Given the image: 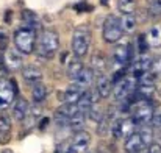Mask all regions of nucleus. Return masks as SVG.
I'll return each instance as SVG.
<instances>
[{
  "instance_id": "f257e3e1",
  "label": "nucleus",
  "mask_w": 161,
  "mask_h": 153,
  "mask_svg": "<svg viewBox=\"0 0 161 153\" xmlns=\"http://www.w3.org/2000/svg\"><path fill=\"white\" fill-rule=\"evenodd\" d=\"M59 50V33L55 28H44L38 36L36 52L41 59H52Z\"/></svg>"
},
{
  "instance_id": "412c9836",
  "label": "nucleus",
  "mask_w": 161,
  "mask_h": 153,
  "mask_svg": "<svg viewBox=\"0 0 161 153\" xmlns=\"http://www.w3.org/2000/svg\"><path fill=\"white\" fill-rule=\"evenodd\" d=\"M47 96H49V91H47V86L42 81L35 85V86H31V99H33L35 103H38V105L44 103Z\"/></svg>"
},
{
  "instance_id": "a211bd4d",
  "label": "nucleus",
  "mask_w": 161,
  "mask_h": 153,
  "mask_svg": "<svg viewBox=\"0 0 161 153\" xmlns=\"http://www.w3.org/2000/svg\"><path fill=\"white\" fill-rule=\"evenodd\" d=\"M11 128H13V123H11V117L6 111H0V142H6L9 141V136H11Z\"/></svg>"
},
{
  "instance_id": "473e14b6",
  "label": "nucleus",
  "mask_w": 161,
  "mask_h": 153,
  "mask_svg": "<svg viewBox=\"0 0 161 153\" xmlns=\"http://www.w3.org/2000/svg\"><path fill=\"white\" fill-rule=\"evenodd\" d=\"M150 125H152V128H153L155 131H161V111H155Z\"/></svg>"
},
{
  "instance_id": "58836bf2",
  "label": "nucleus",
  "mask_w": 161,
  "mask_h": 153,
  "mask_svg": "<svg viewBox=\"0 0 161 153\" xmlns=\"http://www.w3.org/2000/svg\"><path fill=\"white\" fill-rule=\"evenodd\" d=\"M135 153H147V149H142V150H138V152H135Z\"/></svg>"
},
{
  "instance_id": "f8f14e48",
  "label": "nucleus",
  "mask_w": 161,
  "mask_h": 153,
  "mask_svg": "<svg viewBox=\"0 0 161 153\" xmlns=\"http://www.w3.org/2000/svg\"><path fill=\"white\" fill-rule=\"evenodd\" d=\"M20 74H22L24 81L27 85H30V86H35V85L41 83L42 81V77H44L42 75V70L38 66H35V64H25L20 69Z\"/></svg>"
},
{
  "instance_id": "4be33fe9",
  "label": "nucleus",
  "mask_w": 161,
  "mask_h": 153,
  "mask_svg": "<svg viewBox=\"0 0 161 153\" xmlns=\"http://www.w3.org/2000/svg\"><path fill=\"white\" fill-rule=\"evenodd\" d=\"M114 122V116L113 112H105V116L102 117V120L97 123V134L99 136H107L108 133L111 131V125Z\"/></svg>"
},
{
  "instance_id": "72a5a7b5",
  "label": "nucleus",
  "mask_w": 161,
  "mask_h": 153,
  "mask_svg": "<svg viewBox=\"0 0 161 153\" xmlns=\"http://www.w3.org/2000/svg\"><path fill=\"white\" fill-rule=\"evenodd\" d=\"M74 8L77 9V13H86V11H91V9H92V6H91V5H88L86 2H80V3H78V5H75Z\"/></svg>"
},
{
  "instance_id": "393cba45",
  "label": "nucleus",
  "mask_w": 161,
  "mask_h": 153,
  "mask_svg": "<svg viewBox=\"0 0 161 153\" xmlns=\"http://www.w3.org/2000/svg\"><path fill=\"white\" fill-rule=\"evenodd\" d=\"M136 9V0H117V11L125 16V14H135Z\"/></svg>"
},
{
  "instance_id": "bb28decb",
  "label": "nucleus",
  "mask_w": 161,
  "mask_h": 153,
  "mask_svg": "<svg viewBox=\"0 0 161 153\" xmlns=\"http://www.w3.org/2000/svg\"><path fill=\"white\" fill-rule=\"evenodd\" d=\"M91 67L96 70V74H103V69H105V56H102L100 53L94 55V56H92Z\"/></svg>"
},
{
  "instance_id": "c85d7f7f",
  "label": "nucleus",
  "mask_w": 161,
  "mask_h": 153,
  "mask_svg": "<svg viewBox=\"0 0 161 153\" xmlns=\"http://www.w3.org/2000/svg\"><path fill=\"white\" fill-rule=\"evenodd\" d=\"M103 116H105V112L102 111V108H100L99 105L91 106V109L88 111V117H89V119H92V120H94V122H97V123L102 120V117H103Z\"/></svg>"
},
{
  "instance_id": "dca6fc26",
  "label": "nucleus",
  "mask_w": 161,
  "mask_h": 153,
  "mask_svg": "<svg viewBox=\"0 0 161 153\" xmlns=\"http://www.w3.org/2000/svg\"><path fill=\"white\" fill-rule=\"evenodd\" d=\"M83 70H85V64H83L81 58L72 55V56L67 59V63H66V72H67V77L74 81V80L83 72Z\"/></svg>"
},
{
  "instance_id": "4468645a",
  "label": "nucleus",
  "mask_w": 161,
  "mask_h": 153,
  "mask_svg": "<svg viewBox=\"0 0 161 153\" xmlns=\"http://www.w3.org/2000/svg\"><path fill=\"white\" fill-rule=\"evenodd\" d=\"M30 109H31V106L28 105V102L25 100V99H22V97H17L14 103L11 105V114H13V117L16 119V120H19V122H24L28 116H30Z\"/></svg>"
},
{
  "instance_id": "f03ea898",
  "label": "nucleus",
  "mask_w": 161,
  "mask_h": 153,
  "mask_svg": "<svg viewBox=\"0 0 161 153\" xmlns=\"http://www.w3.org/2000/svg\"><path fill=\"white\" fill-rule=\"evenodd\" d=\"M13 44H14V49L20 52L22 55H31L36 50V46H38L36 30L25 27V25L17 27L14 35H13Z\"/></svg>"
},
{
  "instance_id": "20e7f679",
  "label": "nucleus",
  "mask_w": 161,
  "mask_h": 153,
  "mask_svg": "<svg viewBox=\"0 0 161 153\" xmlns=\"http://www.w3.org/2000/svg\"><path fill=\"white\" fill-rule=\"evenodd\" d=\"M125 33L122 30L120 17H117L116 14H108L102 24V39L108 44H116L122 39Z\"/></svg>"
},
{
  "instance_id": "aec40b11",
  "label": "nucleus",
  "mask_w": 161,
  "mask_h": 153,
  "mask_svg": "<svg viewBox=\"0 0 161 153\" xmlns=\"http://www.w3.org/2000/svg\"><path fill=\"white\" fill-rule=\"evenodd\" d=\"M20 19H22V25L30 27V28H33V30H36V31H38V28L41 27V17H39L35 11H30V9L22 11Z\"/></svg>"
},
{
  "instance_id": "f3484780",
  "label": "nucleus",
  "mask_w": 161,
  "mask_h": 153,
  "mask_svg": "<svg viewBox=\"0 0 161 153\" xmlns=\"http://www.w3.org/2000/svg\"><path fill=\"white\" fill-rule=\"evenodd\" d=\"M3 63L6 64V67H8L9 70H19V69L24 67V64H22V53L17 52L16 49L6 50L5 52Z\"/></svg>"
},
{
  "instance_id": "6ab92c4d",
  "label": "nucleus",
  "mask_w": 161,
  "mask_h": 153,
  "mask_svg": "<svg viewBox=\"0 0 161 153\" xmlns=\"http://www.w3.org/2000/svg\"><path fill=\"white\" fill-rule=\"evenodd\" d=\"M142 149H147V147H146V144H144L139 131L133 133L130 138L125 139V150H127V153H135V152H138V150H142Z\"/></svg>"
},
{
  "instance_id": "9b49d317",
  "label": "nucleus",
  "mask_w": 161,
  "mask_h": 153,
  "mask_svg": "<svg viewBox=\"0 0 161 153\" xmlns=\"http://www.w3.org/2000/svg\"><path fill=\"white\" fill-rule=\"evenodd\" d=\"M70 145H72V153H86L91 145V134L85 130L77 131L70 141Z\"/></svg>"
},
{
  "instance_id": "ddd939ff",
  "label": "nucleus",
  "mask_w": 161,
  "mask_h": 153,
  "mask_svg": "<svg viewBox=\"0 0 161 153\" xmlns=\"http://www.w3.org/2000/svg\"><path fill=\"white\" fill-rule=\"evenodd\" d=\"M99 94L100 99H108L113 91H114V83L111 80V77H108L105 74H97V78H96V88H94Z\"/></svg>"
},
{
  "instance_id": "7c9ffc66",
  "label": "nucleus",
  "mask_w": 161,
  "mask_h": 153,
  "mask_svg": "<svg viewBox=\"0 0 161 153\" xmlns=\"http://www.w3.org/2000/svg\"><path fill=\"white\" fill-rule=\"evenodd\" d=\"M147 11L152 16H161V0H147Z\"/></svg>"
},
{
  "instance_id": "2eb2a0df",
  "label": "nucleus",
  "mask_w": 161,
  "mask_h": 153,
  "mask_svg": "<svg viewBox=\"0 0 161 153\" xmlns=\"http://www.w3.org/2000/svg\"><path fill=\"white\" fill-rule=\"evenodd\" d=\"M83 91H80V89H77L74 85H70L67 89H64V91H61L59 94H58V99L61 100V103L64 105V103H67V105H75V103L80 102V99L83 97Z\"/></svg>"
},
{
  "instance_id": "0eeeda50",
  "label": "nucleus",
  "mask_w": 161,
  "mask_h": 153,
  "mask_svg": "<svg viewBox=\"0 0 161 153\" xmlns=\"http://www.w3.org/2000/svg\"><path fill=\"white\" fill-rule=\"evenodd\" d=\"M128 63L131 64V46L128 42H120L113 50V72L127 69Z\"/></svg>"
},
{
  "instance_id": "7ed1b4c3",
  "label": "nucleus",
  "mask_w": 161,
  "mask_h": 153,
  "mask_svg": "<svg viewBox=\"0 0 161 153\" xmlns=\"http://www.w3.org/2000/svg\"><path fill=\"white\" fill-rule=\"evenodd\" d=\"M91 39H92V31L88 24H81L75 27L72 33V39H70L72 53L78 58H85L91 49Z\"/></svg>"
},
{
  "instance_id": "39448f33",
  "label": "nucleus",
  "mask_w": 161,
  "mask_h": 153,
  "mask_svg": "<svg viewBox=\"0 0 161 153\" xmlns=\"http://www.w3.org/2000/svg\"><path fill=\"white\" fill-rule=\"evenodd\" d=\"M153 102H133L131 106V119L136 122L138 127L142 125H150L152 117H153Z\"/></svg>"
},
{
  "instance_id": "6e6552de",
  "label": "nucleus",
  "mask_w": 161,
  "mask_h": 153,
  "mask_svg": "<svg viewBox=\"0 0 161 153\" xmlns=\"http://www.w3.org/2000/svg\"><path fill=\"white\" fill-rule=\"evenodd\" d=\"M17 85L14 80H6L0 78V109L8 108L16 100V92H17Z\"/></svg>"
},
{
  "instance_id": "a878e982",
  "label": "nucleus",
  "mask_w": 161,
  "mask_h": 153,
  "mask_svg": "<svg viewBox=\"0 0 161 153\" xmlns=\"http://www.w3.org/2000/svg\"><path fill=\"white\" fill-rule=\"evenodd\" d=\"M139 134H141L146 147H149L153 142V128H152V125H142L139 128Z\"/></svg>"
},
{
  "instance_id": "423d86ee",
  "label": "nucleus",
  "mask_w": 161,
  "mask_h": 153,
  "mask_svg": "<svg viewBox=\"0 0 161 153\" xmlns=\"http://www.w3.org/2000/svg\"><path fill=\"white\" fill-rule=\"evenodd\" d=\"M136 122L131 117H119L114 119L111 125V134L114 139H122V138H130L133 133H136Z\"/></svg>"
},
{
  "instance_id": "e433bc0d",
  "label": "nucleus",
  "mask_w": 161,
  "mask_h": 153,
  "mask_svg": "<svg viewBox=\"0 0 161 153\" xmlns=\"http://www.w3.org/2000/svg\"><path fill=\"white\" fill-rule=\"evenodd\" d=\"M0 153H14V152H13L11 149H3V150H2Z\"/></svg>"
},
{
  "instance_id": "1a4fd4ad",
  "label": "nucleus",
  "mask_w": 161,
  "mask_h": 153,
  "mask_svg": "<svg viewBox=\"0 0 161 153\" xmlns=\"http://www.w3.org/2000/svg\"><path fill=\"white\" fill-rule=\"evenodd\" d=\"M152 64H153V59L149 53H144V55H138V58L131 63V75L136 77L138 80L152 70Z\"/></svg>"
},
{
  "instance_id": "5701e85b",
  "label": "nucleus",
  "mask_w": 161,
  "mask_h": 153,
  "mask_svg": "<svg viewBox=\"0 0 161 153\" xmlns=\"http://www.w3.org/2000/svg\"><path fill=\"white\" fill-rule=\"evenodd\" d=\"M120 24H122V30L125 35H131L135 33V30L138 28V20L135 14H125L120 17Z\"/></svg>"
},
{
  "instance_id": "4c0bfd02",
  "label": "nucleus",
  "mask_w": 161,
  "mask_h": 153,
  "mask_svg": "<svg viewBox=\"0 0 161 153\" xmlns=\"http://www.w3.org/2000/svg\"><path fill=\"white\" fill-rule=\"evenodd\" d=\"M100 3H102L103 6H108V3H109V0H100Z\"/></svg>"
},
{
  "instance_id": "b1692460",
  "label": "nucleus",
  "mask_w": 161,
  "mask_h": 153,
  "mask_svg": "<svg viewBox=\"0 0 161 153\" xmlns=\"http://www.w3.org/2000/svg\"><path fill=\"white\" fill-rule=\"evenodd\" d=\"M146 35L150 47H161V25H153Z\"/></svg>"
},
{
  "instance_id": "c9c22d12",
  "label": "nucleus",
  "mask_w": 161,
  "mask_h": 153,
  "mask_svg": "<svg viewBox=\"0 0 161 153\" xmlns=\"http://www.w3.org/2000/svg\"><path fill=\"white\" fill-rule=\"evenodd\" d=\"M152 72L153 74H161V58H157L153 59V64H152Z\"/></svg>"
},
{
  "instance_id": "c756f323",
  "label": "nucleus",
  "mask_w": 161,
  "mask_h": 153,
  "mask_svg": "<svg viewBox=\"0 0 161 153\" xmlns=\"http://www.w3.org/2000/svg\"><path fill=\"white\" fill-rule=\"evenodd\" d=\"M9 46V33L5 27H0V52H6Z\"/></svg>"
},
{
  "instance_id": "f704fd0d",
  "label": "nucleus",
  "mask_w": 161,
  "mask_h": 153,
  "mask_svg": "<svg viewBox=\"0 0 161 153\" xmlns=\"http://www.w3.org/2000/svg\"><path fill=\"white\" fill-rule=\"evenodd\" d=\"M147 153H161V144L153 141V142L147 147Z\"/></svg>"
},
{
  "instance_id": "9d476101",
  "label": "nucleus",
  "mask_w": 161,
  "mask_h": 153,
  "mask_svg": "<svg viewBox=\"0 0 161 153\" xmlns=\"http://www.w3.org/2000/svg\"><path fill=\"white\" fill-rule=\"evenodd\" d=\"M96 78H97L96 70H94L92 67H85V70H83V72H81L74 81H72V85H74L77 89L86 92V91L91 89L92 85H96Z\"/></svg>"
},
{
  "instance_id": "2f4dec72",
  "label": "nucleus",
  "mask_w": 161,
  "mask_h": 153,
  "mask_svg": "<svg viewBox=\"0 0 161 153\" xmlns=\"http://www.w3.org/2000/svg\"><path fill=\"white\" fill-rule=\"evenodd\" d=\"M53 153H72V145H70V142L63 141V142L56 144Z\"/></svg>"
},
{
  "instance_id": "cd10ccee",
  "label": "nucleus",
  "mask_w": 161,
  "mask_h": 153,
  "mask_svg": "<svg viewBox=\"0 0 161 153\" xmlns=\"http://www.w3.org/2000/svg\"><path fill=\"white\" fill-rule=\"evenodd\" d=\"M136 49L139 55H144L147 53L150 49V44H149V39H147V35H139L138 39H136Z\"/></svg>"
}]
</instances>
